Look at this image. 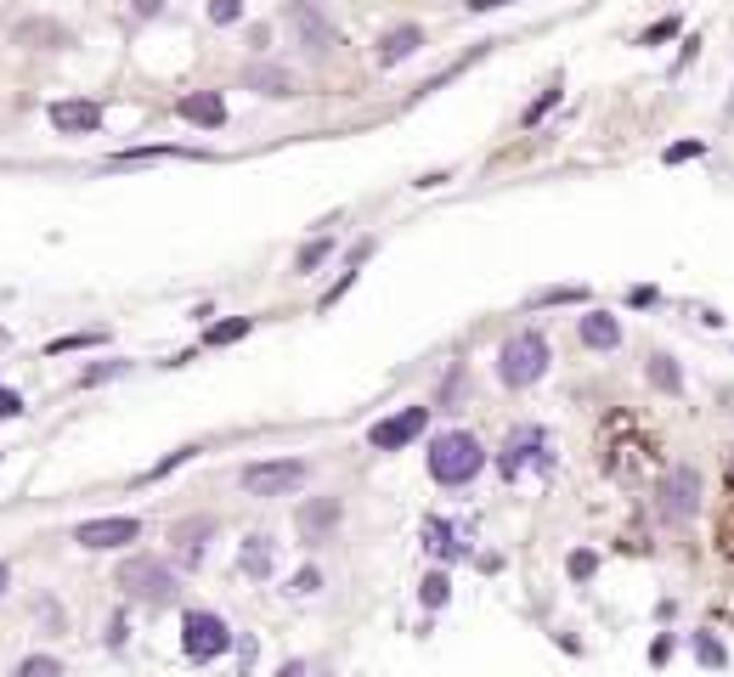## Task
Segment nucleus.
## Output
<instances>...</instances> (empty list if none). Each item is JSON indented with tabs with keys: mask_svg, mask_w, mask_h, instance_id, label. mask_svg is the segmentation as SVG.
I'll return each instance as SVG.
<instances>
[{
	"mask_svg": "<svg viewBox=\"0 0 734 677\" xmlns=\"http://www.w3.org/2000/svg\"><path fill=\"white\" fill-rule=\"evenodd\" d=\"M695 502H700V474L695 468H666V480H661V514L666 520H689Z\"/></svg>",
	"mask_w": 734,
	"mask_h": 677,
	"instance_id": "nucleus-10",
	"label": "nucleus"
},
{
	"mask_svg": "<svg viewBox=\"0 0 734 677\" xmlns=\"http://www.w3.org/2000/svg\"><path fill=\"white\" fill-rule=\"evenodd\" d=\"M673 34H678V17H661V23L644 34V46H655V40H673Z\"/></svg>",
	"mask_w": 734,
	"mask_h": 677,
	"instance_id": "nucleus-32",
	"label": "nucleus"
},
{
	"mask_svg": "<svg viewBox=\"0 0 734 677\" xmlns=\"http://www.w3.org/2000/svg\"><path fill=\"white\" fill-rule=\"evenodd\" d=\"M418 46H424V28H418V23H402V28H390L384 40H379V68H395V62H407Z\"/></svg>",
	"mask_w": 734,
	"mask_h": 677,
	"instance_id": "nucleus-12",
	"label": "nucleus"
},
{
	"mask_svg": "<svg viewBox=\"0 0 734 677\" xmlns=\"http://www.w3.org/2000/svg\"><path fill=\"white\" fill-rule=\"evenodd\" d=\"M328 254H333V244H328V237H317V244H306V249H299V271H317Z\"/></svg>",
	"mask_w": 734,
	"mask_h": 677,
	"instance_id": "nucleus-24",
	"label": "nucleus"
},
{
	"mask_svg": "<svg viewBox=\"0 0 734 677\" xmlns=\"http://www.w3.org/2000/svg\"><path fill=\"white\" fill-rule=\"evenodd\" d=\"M244 85L260 91V96H294V74H288V68H272V62H254L244 74Z\"/></svg>",
	"mask_w": 734,
	"mask_h": 677,
	"instance_id": "nucleus-15",
	"label": "nucleus"
},
{
	"mask_svg": "<svg viewBox=\"0 0 734 677\" xmlns=\"http://www.w3.org/2000/svg\"><path fill=\"white\" fill-rule=\"evenodd\" d=\"M486 463V447L470 435V429H452V435H436V447H429V474H436L441 486H470Z\"/></svg>",
	"mask_w": 734,
	"mask_h": 677,
	"instance_id": "nucleus-2",
	"label": "nucleus"
},
{
	"mask_svg": "<svg viewBox=\"0 0 734 677\" xmlns=\"http://www.w3.org/2000/svg\"><path fill=\"white\" fill-rule=\"evenodd\" d=\"M249 328H254L249 317H232V322H215V328H210V345H232V339H244Z\"/></svg>",
	"mask_w": 734,
	"mask_h": 677,
	"instance_id": "nucleus-21",
	"label": "nucleus"
},
{
	"mask_svg": "<svg viewBox=\"0 0 734 677\" xmlns=\"http://www.w3.org/2000/svg\"><path fill=\"white\" fill-rule=\"evenodd\" d=\"M543 447H548L543 429H531V424H525V429H514V435L504 440V458H497V468H504L509 480H520V474H525L531 463H548V452H543Z\"/></svg>",
	"mask_w": 734,
	"mask_h": 677,
	"instance_id": "nucleus-9",
	"label": "nucleus"
},
{
	"mask_svg": "<svg viewBox=\"0 0 734 677\" xmlns=\"http://www.w3.org/2000/svg\"><path fill=\"white\" fill-rule=\"evenodd\" d=\"M424 548H429V554H441V559H458L452 525H447V520H424Z\"/></svg>",
	"mask_w": 734,
	"mask_h": 677,
	"instance_id": "nucleus-20",
	"label": "nucleus"
},
{
	"mask_svg": "<svg viewBox=\"0 0 734 677\" xmlns=\"http://www.w3.org/2000/svg\"><path fill=\"white\" fill-rule=\"evenodd\" d=\"M599 463H605V474L621 480V486L644 480L650 463H655V435L632 413H611L605 429H599Z\"/></svg>",
	"mask_w": 734,
	"mask_h": 677,
	"instance_id": "nucleus-1",
	"label": "nucleus"
},
{
	"mask_svg": "<svg viewBox=\"0 0 734 677\" xmlns=\"http://www.w3.org/2000/svg\"><path fill=\"white\" fill-rule=\"evenodd\" d=\"M244 17V0H210V23H238Z\"/></svg>",
	"mask_w": 734,
	"mask_h": 677,
	"instance_id": "nucleus-25",
	"label": "nucleus"
},
{
	"mask_svg": "<svg viewBox=\"0 0 734 677\" xmlns=\"http://www.w3.org/2000/svg\"><path fill=\"white\" fill-rule=\"evenodd\" d=\"M700 153H707L700 142H678V147H666V164H684V158H700Z\"/></svg>",
	"mask_w": 734,
	"mask_h": 677,
	"instance_id": "nucleus-33",
	"label": "nucleus"
},
{
	"mask_svg": "<svg viewBox=\"0 0 734 677\" xmlns=\"http://www.w3.org/2000/svg\"><path fill=\"white\" fill-rule=\"evenodd\" d=\"M272 536H249L244 542V554H238V565H244V575H272Z\"/></svg>",
	"mask_w": 734,
	"mask_h": 677,
	"instance_id": "nucleus-18",
	"label": "nucleus"
},
{
	"mask_svg": "<svg viewBox=\"0 0 734 677\" xmlns=\"http://www.w3.org/2000/svg\"><path fill=\"white\" fill-rule=\"evenodd\" d=\"M119 372H125V361H103V367H85L80 384H103V379H119Z\"/></svg>",
	"mask_w": 734,
	"mask_h": 677,
	"instance_id": "nucleus-26",
	"label": "nucleus"
},
{
	"mask_svg": "<svg viewBox=\"0 0 734 677\" xmlns=\"http://www.w3.org/2000/svg\"><path fill=\"white\" fill-rule=\"evenodd\" d=\"M700 661H707V666H723V650H718L712 638H700Z\"/></svg>",
	"mask_w": 734,
	"mask_h": 677,
	"instance_id": "nucleus-35",
	"label": "nucleus"
},
{
	"mask_svg": "<svg viewBox=\"0 0 734 677\" xmlns=\"http://www.w3.org/2000/svg\"><path fill=\"white\" fill-rule=\"evenodd\" d=\"M96 339H103V333H69V339H57V345H51V351L62 356V351H80V345H96Z\"/></svg>",
	"mask_w": 734,
	"mask_h": 677,
	"instance_id": "nucleus-31",
	"label": "nucleus"
},
{
	"mask_svg": "<svg viewBox=\"0 0 734 677\" xmlns=\"http://www.w3.org/2000/svg\"><path fill=\"white\" fill-rule=\"evenodd\" d=\"M418 593H424V604H429V609L447 604V575H424V587H418Z\"/></svg>",
	"mask_w": 734,
	"mask_h": 677,
	"instance_id": "nucleus-27",
	"label": "nucleus"
},
{
	"mask_svg": "<svg viewBox=\"0 0 734 677\" xmlns=\"http://www.w3.org/2000/svg\"><path fill=\"white\" fill-rule=\"evenodd\" d=\"M582 345H593V351H616V345H621L616 317H582Z\"/></svg>",
	"mask_w": 734,
	"mask_h": 677,
	"instance_id": "nucleus-17",
	"label": "nucleus"
},
{
	"mask_svg": "<svg viewBox=\"0 0 734 677\" xmlns=\"http://www.w3.org/2000/svg\"><path fill=\"white\" fill-rule=\"evenodd\" d=\"M650 379H655V390H678V384H684V379H678V367L666 361V356H655V361H650Z\"/></svg>",
	"mask_w": 734,
	"mask_h": 677,
	"instance_id": "nucleus-22",
	"label": "nucleus"
},
{
	"mask_svg": "<svg viewBox=\"0 0 734 677\" xmlns=\"http://www.w3.org/2000/svg\"><path fill=\"white\" fill-rule=\"evenodd\" d=\"M181 119H192V124H226V102L215 96V91H192V96H181Z\"/></svg>",
	"mask_w": 734,
	"mask_h": 677,
	"instance_id": "nucleus-14",
	"label": "nucleus"
},
{
	"mask_svg": "<svg viewBox=\"0 0 734 677\" xmlns=\"http://www.w3.org/2000/svg\"><path fill=\"white\" fill-rule=\"evenodd\" d=\"M497 7H509V0H470V12H497Z\"/></svg>",
	"mask_w": 734,
	"mask_h": 677,
	"instance_id": "nucleus-37",
	"label": "nucleus"
},
{
	"mask_svg": "<svg viewBox=\"0 0 734 677\" xmlns=\"http://www.w3.org/2000/svg\"><path fill=\"white\" fill-rule=\"evenodd\" d=\"M424 418H429V406H402L395 418L367 429V440H374V452H402L413 435H424Z\"/></svg>",
	"mask_w": 734,
	"mask_h": 677,
	"instance_id": "nucleus-8",
	"label": "nucleus"
},
{
	"mask_svg": "<svg viewBox=\"0 0 734 677\" xmlns=\"http://www.w3.org/2000/svg\"><path fill=\"white\" fill-rule=\"evenodd\" d=\"M299 480H306V463H299V458L249 463V468H244V491H249V497H288Z\"/></svg>",
	"mask_w": 734,
	"mask_h": 677,
	"instance_id": "nucleus-6",
	"label": "nucleus"
},
{
	"mask_svg": "<svg viewBox=\"0 0 734 677\" xmlns=\"http://www.w3.org/2000/svg\"><path fill=\"white\" fill-rule=\"evenodd\" d=\"M204 536H210V520H192V525L176 531V542H181V565H198V559H204Z\"/></svg>",
	"mask_w": 734,
	"mask_h": 677,
	"instance_id": "nucleus-19",
	"label": "nucleus"
},
{
	"mask_svg": "<svg viewBox=\"0 0 734 677\" xmlns=\"http://www.w3.org/2000/svg\"><path fill=\"white\" fill-rule=\"evenodd\" d=\"M593 570H599V559H593L588 548H582V554H571V575H577V582H588Z\"/></svg>",
	"mask_w": 734,
	"mask_h": 677,
	"instance_id": "nucleus-30",
	"label": "nucleus"
},
{
	"mask_svg": "<svg viewBox=\"0 0 734 677\" xmlns=\"http://www.w3.org/2000/svg\"><path fill=\"white\" fill-rule=\"evenodd\" d=\"M226 643H232V632H226L221 616H210V609H192V616L181 621V650H187L192 661H215V655H226Z\"/></svg>",
	"mask_w": 734,
	"mask_h": 677,
	"instance_id": "nucleus-4",
	"label": "nucleus"
},
{
	"mask_svg": "<svg viewBox=\"0 0 734 677\" xmlns=\"http://www.w3.org/2000/svg\"><path fill=\"white\" fill-rule=\"evenodd\" d=\"M137 12H142V17H158V12H164V0H137Z\"/></svg>",
	"mask_w": 734,
	"mask_h": 677,
	"instance_id": "nucleus-36",
	"label": "nucleus"
},
{
	"mask_svg": "<svg viewBox=\"0 0 734 677\" xmlns=\"http://www.w3.org/2000/svg\"><path fill=\"white\" fill-rule=\"evenodd\" d=\"M288 23H294V34H299V40H306L311 51H328V46H333V28H328L311 7H294V12H288Z\"/></svg>",
	"mask_w": 734,
	"mask_h": 677,
	"instance_id": "nucleus-16",
	"label": "nucleus"
},
{
	"mask_svg": "<svg viewBox=\"0 0 734 677\" xmlns=\"http://www.w3.org/2000/svg\"><path fill=\"white\" fill-rule=\"evenodd\" d=\"M283 677H311V672H306V666H299V661H294V666H283Z\"/></svg>",
	"mask_w": 734,
	"mask_h": 677,
	"instance_id": "nucleus-38",
	"label": "nucleus"
},
{
	"mask_svg": "<svg viewBox=\"0 0 734 677\" xmlns=\"http://www.w3.org/2000/svg\"><path fill=\"white\" fill-rule=\"evenodd\" d=\"M137 536H142V520H130V514H114V520H85V525L74 531V542H80V548H91V554L125 548V542H137Z\"/></svg>",
	"mask_w": 734,
	"mask_h": 677,
	"instance_id": "nucleus-7",
	"label": "nucleus"
},
{
	"mask_svg": "<svg viewBox=\"0 0 734 677\" xmlns=\"http://www.w3.org/2000/svg\"><path fill=\"white\" fill-rule=\"evenodd\" d=\"M51 124L62 135H91L103 124V108H96V102H51Z\"/></svg>",
	"mask_w": 734,
	"mask_h": 677,
	"instance_id": "nucleus-11",
	"label": "nucleus"
},
{
	"mask_svg": "<svg viewBox=\"0 0 734 677\" xmlns=\"http://www.w3.org/2000/svg\"><path fill=\"white\" fill-rule=\"evenodd\" d=\"M729 491H734V452H729Z\"/></svg>",
	"mask_w": 734,
	"mask_h": 677,
	"instance_id": "nucleus-40",
	"label": "nucleus"
},
{
	"mask_svg": "<svg viewBox=\"0 0 734 677\" xmlns=\"http://www.w3.org/2000/svg\"><path fill=\"white\" fill-rule=\"evenodd\" d=\"M333 525H340V502H333V497H317V502L299 508V536H306V542H322Z\"/></svg>",
	"mask_w": 734,
	"mask_h": 677,
	"instance_id": "nucleus-13",
	"label": "nucleus"
},
{
	"mask_svg": "<svg viewBox=\"0 0 734 677\" xmlns=\"http://www.w3.org/2000/svg\"><path fill=\"white\" fill-rule=\"evenodd\" d=\"M554 102H559V85H548V91H543L537 102H531V108H525V124H537V119H543V114L554 108Z\"/></svg>",
	"mask_w": 734,
	"mask_h": 677,
	"instance_id": "nucleus-28",
	"label": "nucleus"
},
{
	"mask_svg": "<svg viewBox=\"0 0 734 677\" xmlns=\"http://www.w3.org/2000/svg\"><path fill=\"white\" fill-rule=\"evenodd\" d=\"M497 372H504V384H514V390L537 384L548 372V339L543 333H514L509 345L497 351Z\"/></svg>",
	"mask_w": 734,
	"mask_h": 677,
	"instance_id": "nucleus-3",
	"label": "nucleus"
},
{
	"mask_svg": "<svg viewBox=\"0 0 734 677\" xmlns=\"http://www.w3.org/2000/svg\"><path fill=\"white\" fill-rule=\"evenodd\" d=\"M7 587H12V570H7V565H0V593H7Z\"/></svg>",
	"mask_w": 734,
	"mask_h": 677,
	"instance_id": "nucleus-39",
	"label": "nucleus"
},
{
	"mask_svg": "<svg viewBox=\"0 0 734 677\" xmlns=\"http://www.w3.org/2000/svg\"><path fill=\"white\" fill-rule=\"evenodd\" d=\"M119 587L130 593V598H147V604H164L176 593V575L164 570L158 559H125V570H119Z\"/></svg>",
	"mask_w": 734,
	"mask_h": 677,
	"instance_id": "nucleus-5",
	"label": "nucleus"
},
{
	"mask_svg": "<svg viewBox=\"0 0 734 677\" xmlns=\"http://www.w3.org/2000/svg\"><path fill=\"white\" fill-rule=\"evenodd\" d=\"M0 351H7V328H0Z\"/></svg>",
	"mask_w": 734,
	"mask_h": 677,
	"instance_id": "nucleus-41",
	"label": "nucleus"
},
{
	"mask_svg": "<svg viewBox=\"0 0 734 677\" xmlns=\"http://www.w3.org/2000/svg\"><path fill=\"white\" fill-rule=\"evenodd\" d=\"M23 413V395L17 390H0V418H17Z\"/></svg>",
	"mask_w": 734,
	"mask_h": 677,
	"instance_id": "nucleus-34",
	"label": "nucleus"
},
{
	"mask_svg": "<svg viewBox=\"0 0 734 677\" xmlns=\"http://www.w3.org/2000/svg\"><path fill=\"white\" fill-rule=\"evenodd\" d=\"M317 587H322V575H317V570H299V575H294V587H288V593H294V598H311Z\"/></svg>",
	"mask_w": 734,
	"mask_h": 677,
	"instance_id": "nucleus-29",
	"label": "nucleus"
},
{
	"mask_svg": "<svg viewBox=\"0 0 734 677\" xmlns=\"http://www.w3.org/2000/svg\"><path fill=\"white\" fill-rule=\"evenodd\" d=\"M17 677H62V666H57L51 655H28V661L17 666Z\"/></svg>",
	"mask_w": 734,
	"mask_h": 677,
	"instance_id": "nucleus-23",
	"label": "nucleus"
}]
</instances>
